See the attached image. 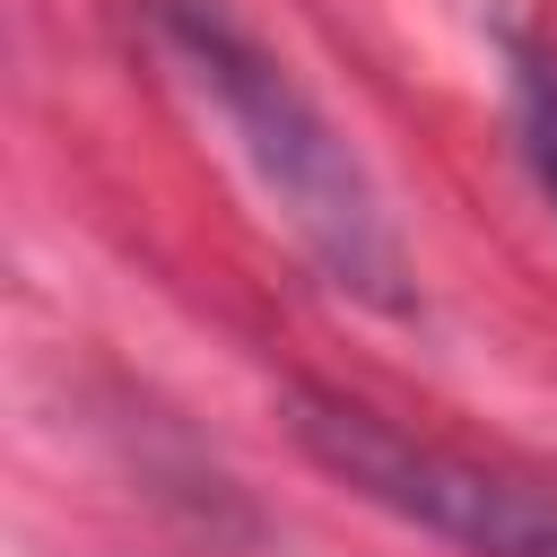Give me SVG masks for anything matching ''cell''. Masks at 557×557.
I'll list each match as a JSON object with an SVG mask.
<instances>
[{
  "mask_svg": "<svg viewBox=\"0 0 557 557\" xmlns=\"http://www.w3.org/2000/svg\"><path fill=\"white\" fill-rule=\"evenodd\" d=\"M513 122H522V157H531L540 191L557 200V70H522V87H513Z\"/></svg>",
  "mask_w": 557,
  "mask_h": 557,
  "instance_id": "cell-3",
  "label": "cell"
},
{
  "mask_svg": "<svg viewBox=\"0 0 557 557\" xmlns=\"http://www.w3.org/2000/svg\"><path fill=\"white\" fill-rule=\"evenodd\" d=\"M148 26H157V52L174 61V78L200 96V113L226 131V148L261 183V200L322 261V278L348 287L357 305L409 313V244H400L374 174L339 139V122L287 78V61H270L218 0H148Z\"/></svg>",
  "mask_w": 557,
  "mask_h": 557,
  "instance_id": "cell-1",
  "label": "cell"
},
{
  "mask_svg": "<svg viewBox=\"0 0 557 557\" xmlns=\"http://www.w3.org/2000/svg\"><path fill=\"white\" fill-rule=\"evenodd\" d=\"M287 435L305 444V461L322 479H339L348 496L400 513L409 531H426L461 557H557V487H531V479H505L444 444H418L409 426L374 418L366 400L305 383V392H287Z\"/></svg>",
  "mask_w": 557,
  "mask_h": 557,
  "instance_id": "cell-2",
  "label": "cell"
}]
</instances>
